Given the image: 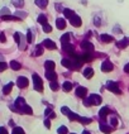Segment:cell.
I'll return each instance as SVG.
<instances>
[{
    "label": "cell",
    "instance_id": "obj_1",
    "mask_svg": "<svg viewBox=\"0 0 129 134\" xmlns=\"http://www.w3.org/2000/svg\"><path fill=\"white\" fill-rule=\"evenodd\" d=\"M33 82H34V89L38 92H42L43 91V81H42V78L37 73L33 75Z\"/></svg>",
    "mask_w": 129,
    "mask_h": 134
},
{
    "label": "cell",
    "instance_id": "obj_2",
    "mask_svg": "<svg viewBox=\"0 0 129 134\" xmlns=\"http://www.w3.org/2000/svg\"><path fill=\"white\" fill-rule=\"evenodd\" d=\"M106 87L109 89V91H111V92H114V94H122V91H120V89H119V86L114 82V81H108V84H106Z\"/></svg>",
    "mask_w": 129,
    "mask_h": 134
},
{
    "label": "cell",
    "instance_id": "obj_3",
    "mask_svg": "<svg viewBox=\"0 0 129 134\" xmlns=\"http://www.w3.org/2000/svg\"><path fill=\"white\" fill-rule=\"evenodd\" d=\"M81 48H82L85 52L91 53V52L94 51V44H93L91 42H89V41H82V42H81Z\"/></svg>",
    "mask_w": 129,
    "mask_h": 134
},
{
    "label": "cell",
    "instance_id": "obj_4",
    "mask_svg": "<svg viewBox=\"0 0 129 134\" xmlns=\"http://www.w3.org/2000/svg\"><path fill=\"white\" fill-rule=\"evenodd\" d=\"M68 20H70V23H71L73 27H81V24H82V20H81V18H80L79 15H73V17H71Z\"/></svg>",
    "mask_w": 129,
    "mask_h": 134
},
{
    "label": "cell",
    "instance_id": "obj_5",
    "mask_svg": "<svg viewBox=\"0 0 129 134\" xmlns=\"http://www.w3.org/2000/svg\"><path fill=\"white\" fill-rule=\"evenodd\" d=\"M113 68H114V65L110 61H104L102 65H101V71L102 72H110V71H113Z\"/></svg>",
    "mask_w": 129,
    "mask_h": 134
},
{
    "label": "cell",
    "instance_id": "obj_6",
    "mask_svg": "<svg viewBox=\"0 0 129 134\" xmlns=\"http://www.w3.org/2000/svg\"><path fill=\"white\" fill-rule=\"evenodd\" d=\"M17 85H18V87H20V89H24V87H27V86H28V78H27V77H24V76H20V77H18Z\"/></svg>",
    "mask_w": 129,
    "mask_h": 134
},
{
    "label": "cell",
    "instance_id": "obj_7",
    "mask_svg": "<svg viewBox=\"0 0 129 134\" xmlns=\"http://www.w3.org/2000/svg\"><path fill=\"white\" fill-rule=\"evenodd\" d=\"M76 95H77L79 98L85 99L86 95H87V89H86V87H82V86H79V87L76 89Z\"/></svg>",
    "mask_w": 129,
    "mask_h": 134
},
{
    "label": "cell",
    "instance_id": "obj_8",
    "mask_svg": "<svg viewBox=\"0 0 129 134\" xmlns=\"http://www.w3.org/2000/svg\"><path fill=\"white\" fill-rule=\"evenodd\" d=\"M43 47H46V48H48V49H56V48H57L56 43H55L52 39H44V41H43Z\"/></svg>",
    "mask_w": 129,
    "mask_h": 134
},
{
    "label": "cell",
    "instance_id": "obj_9",
    "mask_svg": "<svg viewBox=\"0 0 129 134\" xmlns=\"http://www.w3.org/2000/svg\"><path fill=\"white\" fill-rule=\"evenodd\" d=\"M25 105V100L23 99V98H17V100H15V108H17V113H20V110H22V108Z\"/></svg>",
    "mask_w": 129,
    "mask_h": 134
},
{
    "label": "cell",
    "instance_id": "obj_10",
    "mask_svg": "<svg viewBox=\"0 0 129 134\" xmlns=\"http://www.w3.org/2000/svg\"><path fill=\"white\" fill-rule=\"evenodd\" d=\"M89 98H90L93 105H100V104H101V100H102L101 96H100V95H96V94H91Z\"/></svg>",
    "mask_w": 129,
    "mask_h": 134
},
{
    "label": "cell",
    "instance_id": "obj_11",
    "mask_svg": "<svg viewBox=\"0 0 129 134\" xmlns=\"http://www.w3.org/2000/svg\"><path fill=\"white\" fill-rule=\"evenodd\" d=\"M62 49H63L64 52L70 53L71 56H72V55H75V47H73L72 44H70V43H66V44H62Z\"/></svg>",
    "mask_w": 129,
    "mask_h": 134
},
{
    "label": "cell",
    "instance_id": "obj_12",
    "mask_svg": "<svg viewBox=\"0 0 129 134\" xmlns=\"http://www.w3.org/2000/svg\"><path fill=\"white\" fill-rule=\"evenodd\" d=\"M128 44H129V38H128V37L123 38V39H122V41H119V42H117V47H118V48H120V49L125 48Z\"/></svg>",
    "mask_w": 129,
    "mask_h": 134
},
{
    "label": "cell",
    "instance_id": "obj_13",
    "mask_svg": "<svg viewBox=\"0 0 129 134\" xmlns=\"http://www.w3.org/2000/svg\"><path fill=\"white\" fill-rule=\"evenodd\" d=\"M46 77L49 81H56L57 80V73L55 71H46Z\"/></svg>",
    "mask_w": 129,
    "mask_h": 134
},
{
    "label": "cell",
    "instance_id": "obj_14",
    "mask_svg": "<svg viewBox=\"0 0 129 134\" xmlns=\"http://www.w3.org/2000/svg\"><path fill=\"white\" fill-rule=\"evenodd\" d=\"M100 41H102L104 43H111L114 41V38L111 35H109V34H101L100 35Z\"/></svg>",
    "mask_w": 129,
    "mask_h": 134
},
{
    "label": "cell",
    "instance_id": "obj_15",
    "mask_svg": "<svg viewBox=\"0 0 129 134\" xmlns=\"http://www.w3.org/2000/svg\"><path fill=\"white\" fill-rule=\"evenodd\" d=\"M56 25H57L58 29H64V28H66V20H64L63 18H57Z\"/></svg>",
    "mask_w": 129,
    "mask_h": 134
},
{
    "label": "cell",
    "instance_id": "obj_16",
    "mask_svg": "<svg viewBox=\"0 0 129 134\" xmlns=\"http://www.w3.org/2000/svg\"><path fill=\"white\" fill-rule=\"evenodd\" d=\"M109 111H110V110H109V108H108V106H104V108H101V110L99 111V116H100L101 119H105V118H106V115L109 114Z\"/></svg>",
    "mask_w": 129,
    "mask_h": 134
},
{
    "label": "cell",
    "instance_id": "obj_17",
    "mask_svg": "<svg viewBox=\"0 0 129 134\" xmlns=\"http://www.w3.org/2000/svg\"><path fill=\"white\" fill-rule=\"evenodd\" d=\"M44 67H46V70H47V71H53V70H55V67H56V65H55V62H53V61L48 60V61H46V62H44Z\"/></svg>",
    "mask_w": 129,
    "mask_h": 134
},
{
    "label": "cell",
    "instance_id": "obj_18",
    "mask_svg": "<svg viewBox=\"0 0 129 134\" xmlns=\"http://www.w3.org/2000/svg\"><path fill=\"white\" fill-rule=\"evenodd\" d=\"M93 75H94V70H93L91 67H87V68L84 70V76H85L86 78H91Z\"/></svg>",
    "mask_w": 129,
    "mask_h": 134
},
{
    "label": "cell",
    "instance_id": "obj_19",
    "mask_svg": "<svg viewBox=\"0 0 129 134\" xmlns=\"http://www.w3.org/2000/svg\"><path fill=\"white\" fill-rule=\"evenodd\" d=\"M100 130H101L102 133H105V134H109V133H111V128H110L109 125H106V124H104V123H101V124H100Z\"/></svg>",
    "mask_w": 129,
    "mask_h": 134
},
{
    "label": "cell",
    "instance_id": "obj_20",
    "mask_svg": "<svg viewBox=\"0 0 129 134\" xmlns=\"http://www.w3.org/2000/svg\"><path fill=\"white\" fill-rule=\"evenodd\" d=\"M1 19L5 20V22H11V20H20L18 17H13V15H1Z\"/></svg>",
    "mask_w": 129,
    "mask_h": 134
},
{
    "label": "cell",
    "instance_id": "obj_21",
    "mask_svg": "<svg viewBox=\"0 0 129 134\" xmlns=\"http://www.w3.org/2000/svg\"><path fill=\"white\" fill-rule=\"evenodd\" d=\"M20 113H24V114H28V115H32L33 114V110H32V108L31 106H28L27 104L22 108V110H20Z\"/></svg>",
    "mask_w": 129,
    "mask_h": 134
},
{
    "label": "cell",
    "instance_id": "obj_22",
    "mask_svg": "<svg viewBox=\"0 0 129 134\" xmlns=\"http://www.w3.org/2000/svg\"><path fill=\"white\" fill-rule=\"evenodd\" d=\"M11 89H13V82H9L8 85H5V86H4V89H3V92H4L5 95H8V94H10Z\"/></svg>",
    "mask_w": 129,
    "mask_h": 134
},
{
    "label": "cell",
    "instance_id": "obj_23",
    "mask_svg": "<svg viewBox=\"0 0 129 134\" xmlns=\"http://www.w3.org/2000/svg\"><path fill=\"white\" fill-rule=\"evenodd\" d=\"M35 5H38L39 8L44 9L48 5V0H35Z\"/></svg>",
    "mask_w": 129,
    "mask_h": 134
},
{
    "label": "cell",
    "instance_id": "obj_24",
    "mask_svg": "<svg viewBox=\"0 0 129 134\" xmlns=\"http://www.w3.org/2000/svg\"><path fill=\"white\" fill-rule=\"evenodd\" d=\"M61 63H62V66L67 67V68H72V62H71V58H63V60L61 61Z\"/></svg>",
    "mask_w": 129,
    "mask_h": 134
},
{
    "label": "cell",
    "instance_id": "obj_25",
    "mask_svg": "<svg viewBox=\"0 0 129 134\" xmlns=\"http://www.w3.org/2000/svg\"><path fill=\"white\" fill-rule=\"evenodd\" d=\"M67 116H68V119H70V120H72V122H75V120H79V119H80V116H79L77 114H75V113H72L71 110L68 111V114H67Z\"/></svg>",
    "mask_w": 129,
    "mask_h": 134
},
{
    "label": "cell",
    "instance_id": "obj_26",
    "mask_svg": "<svg viewBox=\"0 0 129 134\" xmlns=\"http://www.w3.org/2000/svg\"><path fill=\"white\" fill-rule=\"evenodd\" d=\"M10 67H11L14 71H18V70L22 68V65H20L19 62H17V61H11V62H10Z\"/></svg>",
    "mask_w": 129,
    "mask_h": 134
},
{
    "label": "cell",
    "instance_id": "obj_27",
    "mask_svg": "<svg viewBox=\"0 0 129 134\" xmlns=\"http://www.w3.org/2000/svg\"><path fill=\"white\" fill-rule=\"evenodd\" d=\"M63 14L66 18H71V17H73L75 15V13H73V10H71V9H63Z\"/></svg>",
    "mask_w": 129,
    "mask_h": 134
},
{
    "label": "cell",
    "instance_id": "obj_28",
    "mask_svg": "<svg viewBox=\"0 0 129 134\" xmlns=\"http://www.w3.org/2000/svg\"><path fill=\"white\" fill-rule=\"evenodd\" d=\"M43 55V44H38L35 47V56H42Z\"/></svg>",
    "mask_w": 129,
    "mask_h": 134
},
{
    "label": "cell",
    "instance_id": "obj_29",
    "mask_svg": "<svg viewBox=\"0 0 129 134\" xmlns=\"http://www.w3.org/2000/svg\"><path fill=\"white\" fill-rule=\"evenodd\" d=\"M81 58H82V61H84V62H90V61H93V56H91L89 52H86V55L81 56Z\"/></svg>",
    "mask_w": 129,
    "mask_h": 134
},
{
    "label": "cell",
    "instance_id": "obj_30",
    "mask_svg": "<svg viewBox=\"0 0 129 134\" xmlns=\"http://www.w3.org/2000/svg\"><path fill=\"white\" fill-rule=\"evenodd\" d=\"M49 87H51L53 91H57V90L60 89V85H58V82H57V81H51V84H49Z\"/></svg>",
    "mask_w": 129,
    "mask_h": 134
},
{
    "label": "cell",
    "instance_id": "obj_31",
    "mask_svg": "<svg viewBox=\"0 0 129 134\" xmlns=\"http://www.w3.org/2000/svg\"><path fill=\"white\" fill-rule=\"evenodd\" d=\"M61 43L62 44H66V43H70V34L66 33L61 37Z\"/></svg>",
    "mask_w": 129,
    "mask_h": 134
},
{
    "label": "cell",
    "instance_id": "obj_32",
    "mask_svg": "<svg viewBox=\"0 0 129 134\" xmlns=\"http://www.w3.org/2000/svg\"><path fill=\"white\" fill-rule=\"evenodd\" d=\"M37 20H38V23H41V24H46V23H47V18H46V15H43V14H41Z\"/></svg>",
    "mask_w": 129,
    "mask_h": 134
},
{
    "label": "cell",
    "instance_id": "obj_33",
    "mask_svg": "<svg viewBox=\"0 0 129 134\" xmlns=\"http://www.w3.org/2000/svg\"><path fill=\"white\" fill-rule=\"evenodd\" d=\"M46 116H49V118H56V114L52 111V109H46Z\"/></svg>",
    "mask_w": 129,
    "mask_h": 134
},
{
    "label": "cell",
    "instance_id": "obj_34",
    "mask_svg": "<svg viewBox=\"0 0 129 134\" xmlns=\"http://www.w3.org/2000/svg\"><path fill=\"white\" fill-rule=\"evenodd\" d=\"M79 122H81L82 124H90L93 120L90 119V118H82V116H80V119H79Z\"/></svg>",
    "mask_w": 129,
    "mask_h": 134
},
{
    "label": "cell",
    "instance_id": "obj_35",
    "mask_svg": "<svg viewBox=\"0 0 129 134\" xmlns=\"http://www.w3.org/2000/svg\"><path fill=\"white\" fill-rule=\"evenodd\" d=\"M11 134H25V133H24V130H23L20 127H15V128L13 129V133Z\"/></svg>",
    "mask_w": 129,
    "mask_h": 134
},
{
    "label": "cell",
    "instance_id": "obj_36",
    "mask_svg": "<svg viewBox=\"0 0 129 134\" xmlns=\"http://www.w3.org/2000/svg\"><path fill=\"white\" fill-rule=\"evenodd\" d=\"M43 32H46V33H49V32H52V27H51L48 23L43 24Z\"/></svg>",
    "mask_w": 129,
    "mask_h": 134
},
{
    "label": "cell",
    "instance_id": "obj_37",
    "mask_svg": "<svg viewBox=\"0 0 129 134\" xmlns=\"http://www.w3.org/2000/svg\"><path fill=\"white\" fill-rule=\"evenodd\" d=\"M71 89H72V84L68 82V81H66V82L63 84V90L64 91H70Z\"/></svg>",
    "mask_w": 129,
    "mask_h": 134
},
{
    "label": "cell",
    "instance_id": "obj_38",
    "mask_svg": "<svg viewBox=\"0 0 129 134\" xmlns=\"http://www.w3.org/2000/svg\"><path fill=\"white\" fill-rule=\"evenodd\" d=\"M13 4H14L15 6H18V8H22V6L24 5V1H23V0H13Z\"/></svg>",
    "mask_w": 129,
    "mask_h": 134
},
{
    "label": "cell",
    "instance_id": "obj_39",
    "mask_svg": "<svg viewBox=\"0 0 129 134\" xmlns=\"http://www.w3.org/2000/svg\"><path fill=\"white\" fill-rule=\"evenodd\" d=\"M25 39H27V43H32L33 35H32V32H31V31H28V33H27V37H25Z\"/></svg>",
    "mask_w": 129,
    "mask_h": 134
},
{
    "label": "cell",
    "instance_id": "obj_40",
    "mask_svg": "<svg viewBox=\"0 0 129 134\" xmlns=\"http://www.w3.org/2000/svg\"><path fill=\"white\" fill-rule=\"evenodd\" d=\"M57 132H58V134H67L68 130H67V128H66L64 125H62V127H60V128H58V130H57Z\"/></svg>",
    "mask_w": 129,
    "mask_h": 134
},
{
    "label": "cell",
    "instance_id": "obj_41",
    "mask_svg": "<svg viewBox=\"0 0 129 134\" xmlns=\"http://www.w3.org/2000/svg\"><path fill=\"white\" fill-rule=\"evenodd\" d=\"M0 14H1V15H9V14H10V10H9L8 8H3V9L0 10Z\"/></svg>",
    "mask_w": 129,
    "mask_h": 134
},
{
    "label": "cell",
    "instance_id": "obj_42",
    "mask_svg": "<svg viewBox=\"0 0 129 134\" xmlns=\"http://www.w3.org/2000/svg\"><path fill=\"white\" fill-rule=\"evenodd\" d=\"M84 105H85V106H91V105H93V104H91V100H90V98H89V99H87V98L84 99Z\"/></svg>",
    "mask_w": 129,
    "mask_h": 134
},
{
    "label": "cell",
    "instance_id": "obj_43",
    "mask_svg": "<svg viewBox=\"0 0 129 134\" xmlns=\"http://www.w3.org/2000/svg\"><path fill=\"white\" fill-rule=\"evenodd\" d=\"M6 68H8V65H6L4 61H1V62H0V71H5Z\"/></svg>",
    "mask_w": 129,
    "mask_h": 134
},
{
    "label": "cell",
    "instance_id": "obj_44",
    "mask_svg": "<svg viewBox=\"0 0 129 134\" xmlns=\"http://www.w3.org/2000/svg\"><path fill=\"white\" fill-rule=\"evenodd\" d=\"M17 17L20 19V18H25V17H27V14H25V13H22V11H19V10H18V11H17Z\"/></svg>",
    "mask_w": 129,
    "mask_h": 134
},
{
    "label": "cell",
    "instance_id": "obj_45",
    "mask_svg": "<svg viewBox=\"0 0 129 134\" xmlns=\"http://www.w3.org/2000/svg\"><path fill=\"white\" fill-rule=\"evenodd\" d=\"M61 111H62V114H64V115H67V114H68V111H70V109H68L67 106H62Z\"/></svg>",
    "mask_w": 129,
    "mask_h": 134
},
{
    "label": "cell",
    "instance_id": "obj_46",
    "mask_svg": "<svg viewBox=\"0 0 129 134\" xmlns=\"http://www.w3.org/2000/svg\"><path fill=\"white\" fill-rule=\"evenodd\" d=\"M110 124H111L113 127H117V124H118V120H117L115 118H113V119L110 120Z\"/></svg>",
    "mask_w": 129,
    "mask_h": 134
},
{
    "label": "cell",
    "instance_id": "obj_47",
    "mask_svg": "<svg viewBox=\"0 0 129 134\" xmlns=\"http://www.w3.org/2000/svg\"><path fill=\"white\" fill-rule=\"evenodd\" d=\"M44 125H46V128H48V129L51 128V122H49V119H46V120H44Z\"/></svg>",
    "mask_w": 129,
    "mask_h": 134
},
{
    "label": "cell",
    "instance_id": "obj_48",
    "mask_svg": "<svg viewBox=\"0 0 129 134\" xmlns=\"http://www.w3.org/2000/svg\"><path fill=\"white\" fill-rule=\"evenodd\" d=\"M0 134H8L6 129H5L4 127H0Z\"/></svg>",
    "mask_w": 129,
    "mask_h": 134
},
{
    "label": "cell",
    "instance_id": "obj_49",
    "mask_svg": "<svg viewBox=\"0 0 129 134\" xmlns=\"http://www.w3.org/2000/svg\"><path fill=\"white\" fill-rule=\"evenodd\" d=\"M100 24H101V22H100V18H95V25H97V27H99Z\"/></svg>",
    "mask_w": 129,
    "mask_h": 134
},
{
    "label": "cell",
    "instance_id": "obj_50",
    "mask_svg": "<svg viewBox=\"0 0 129 134\" xmlns=\"http://www.w3.org/2000/svg\"><path fill=\"white\" fill-rule=\"evenodd\" d=\"M0 41L1 42H5V34L4 33H0Z\"/></svg>",
    "mask_w": 129,
    "mask_h": 134
},
{
    "label": "cell",
    "instance_id": "obj_51",
    "mask_svg": "<svg viewBox=\"0 0 129 134\" xmlns=\"http://www.w3.org/2000/svg\"><path fill=\"white\" fill-rule=\"evenodd\" d=\"M124 71H125V72H128V73H129V63H127V65L124 66Z\"/></svg>",
    "mask_w": 129,
    "mask_h": 134
},
{
    "label": "cell",
    "instance_id": "obj_52",
    "mask_svg": "<svg viewBox=\"0 0 129 134\" xmlns=\"http://www.w3.org/2000/svg\"><path fill=\"white\" fill-rule=\"evenodd\" d=\"M82 134H91V133H90L89 130H84V132H82Z\"/></svg>",
    "mask_w": 129,
    "mask_h": 134
},
{
    "label": "cell",
    "instance_id": "obj_53",
    "mask_svg": "<svg viewBox=\"0 0 129 134\" xmlns=\"http://www.w3.org/2000/svg\"><path fill=\"white\" fill-rule=\"evenodd\" d=\"M1 61H4V57H3V56L0 55V62H1Z\"/></svg>",
    "mask_w": 129,
    "mask_h": 134
},
{
    "label": "cell",
    "instance_id": "obj_54",
    "mask_svg": "<svg viewBox=\"0 0 129 134\" xmlns=\"http://www.w3.org/2000/svg\"><path fill=\"white\" fill-rule=\"evenodd\" d=\"M71 134H75V133H71Z\"/></svg>",
    "mask_w": 129,
    "mask_h": 134
}]
</instances>
